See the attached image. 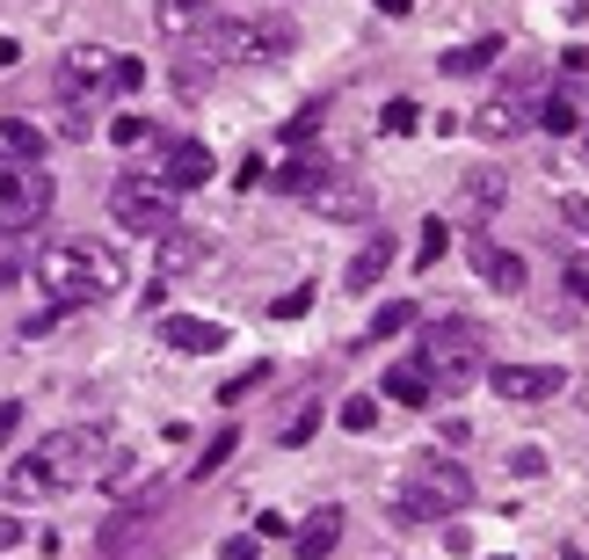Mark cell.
Instances as JSON below:
<instances>
[{
    "mask_svg": "<svg viewBox=\"0 0 589 560\" xmlns=\"http://www.w3.org/2000/svg\"><path fill=\"white\" fill-rule=\"evenodd\" d=\"M553 233H561L567 247H589V204L582 196H561V204H553Z\"/></svg>",
    "mask_w": 589,
    "mask_h": 560,
    "instance_id": "cell-28",
    "label": "cell"
},
{
    "mask_svg": "<svg viewBox=\"0 0 589 560\" xmlns=\"http://www.w3.org/2000/svg\"><path fill=\"white\" fill-rule=\"evenodd\" d=\"M8 546H23V517L15 510H0V553H8Z\"/></svg>",
    "mask_w": 589,
    "mask_h": 560,
    "instance_id": "cell-41",
    "label": "cell"
},
{
    "mask_svg": "<svg viewBox=\"0 0 589 560\" xmlns=\"http://www.w3.org/2000/svg\"><path fill=\"white\" fill-rule=\"evenodd\" d=\"M415 124H422V110H415V102H386V110H379V131H386V139H408Z\"/></svg>",
    "mask_w": 589,
    "mask_h": 560,
    "instance_id": "cell-32",
    "label": "cell"
},
{
    "mask_svg": "<svg viewBox=\"0 0 589 560\" xmlns=\"http://www.w3.org/2000/svg\"><path fill=\"white\" fill-rule=\"evenodd\" d=\"M161 335H168V349H182V357H212V349H226V328L204 320V314H168Z\"/></svg>",
    "mask_w": 589,
    "mask_h": 560,
    "instance_id": "cell-15",
    "label": "cell"
},
{
    "mask_svg": "<svg viewBox=\"0 0 589 560\" xmlns=\"http://www.w3.org/2000/svg\"><path fill=\"white\" fill-rule=\"evenodd\" d=\"M212 15H219V0H153V23L168 29V37H196Z\"/></svg>",
    "mask_w": 589,
    "mask_h": 560,
    "instance_id": "cell-20",
    "label": "cell"
},
{
    "mask_svg": "<svg viewBox=\"0 0 589 560\" xmlns=\"http://www.w3.org/2000/svg\"><path fill=\"white\" fill-rule=\"evenodd\" d=\"M473 263H481V277H488V292H502V298L524 292V263H516L510 247H495L488 233H473Z\"/></svg>",
    "mask_w": 589,
    "mask_h": 560,
    "instance_id": "cell-19",
    "label": "cell"
},
{
    "mask_svg": "<svg viewBox=\"0 0 589 560\" xmlns=\"http://www.w3.org/2000/svg\"><path fill=\"white\" fill-rule=\"evenodd\" d=\"M0 147L15 153V161H44V153H51V139H44V131H37L29 117H0Z\"/></svg>",
    "mask_w": 589,
    "mask_h": 560,
    "instance_id": "cell-24",
    "label": "cell"
},
{
    "mask_svg": "<svg viewBox=\"0 0 589 560\" xmlns=\"http://www.w3.org/2000/svg\"><path fill=\"white\" fill-rule=\"evenodd\" d=\"M415 320H422V306H415V298H393V306H379V314H371L364 342H393L400 328H415Z\"/></svg>",
    "mask_w": 589,
    "mask_h": 560,
    "instance_id": "cell-26",
    "label": "cell"
},
{
    "mask_svg": "<svg viewBox=\"0 0 589 560\" xmlns=\"http://www.w3.org/2000/svg\"><path fill=\"white\" fill-rule=\"evenodd\" d=\"M328 110H335V102H328V96H313V102H306V110H298V117L284 124V153L313 147V131H320V124H328Z\"/></svg>",
    "mask_w": 589,
    "mask_h": 560,
    "instance_id": "cell-27",
    "label": "cell"
},
{
    "mask_svg": "<svg viewBox=\"0 0 589 560\" xmlns=\"http://www.w3.org/2000/svg\"><path fill=\"white\" fill-rule=\"evenodd\" d=\"M102 80H110V51L102 44H66L59 51V96L66 102H88Z\"/></svg>",
    "mask_w": 589,
    "mask_h": 560,
    "instance_id": "cell-10",
    "label": "cell"
},
{
    "mask_svg": "<svg viewBox=\"0 0 589 560\" xmlns=\"http://www.w3.org/2000/svg\"><path fill=\"white\" fill-rule=\"evenodd\" d=\"M473 502V481L459 459H422L400 495H393V524H437V517H459Z\"/></svg>",
    "mask_w": 589,
    "mask_h": 560,
    "instance_id": "cell-3",
    "label": "cell"
},
{
    "mask_svg": "<svg viewBox=\"0 0 589 560\" xmlns=\"http://www.w3.org/2000/svg\"><path fill=\"white\" fill-rule=\"evenodd\" d=\"M102 88H117V96H139V88H146V59L117 51V59H110V80H102Z\"/></svg>",
    "mask_w": 589,
    "mask_h": 560,
    "instance_id": "cell-31",
    "label": "cell"
},
{
    "mask_svg": "<svg viewBox=\"0 0 589 560\" xmlns=\"http://www.w3.org/2000/svg\"><path fill=\"white\" fill-rule=\"evenodd\" d=\"M15 430H23V400H0V444L15 437Z\"/></svg>",
    "mask_w": 589,
    "mask_h": 560,
    "instance_id": "cell-40",
    "label": "cell"
},
{
    "mask_svg": "<svg viewBox=\"0 0 589 560\" xmlns=\"http://www.w3.org/2000/svg\"><path fill=\"white\" fill-rule=\"evenodd\" d=\"M371 422H379V400H371V393H349L343 400V430H371Z\"/></svg>",
    "mask_w": 589,
    "mask_h": 560,
    "instance_id": "cell-34",
    "label": "cell"
},
{
    "mask_svg": "<svg viewBox=\"0 0 589 560\" xmlns=\"http://www.w3.org/2000/svg\"><path fill=\"white\" fill-rule=\"evenodd\" d=\"M233 444H241V430H233V422H226V430H212V437H204V451L190 459V481H212V473L233 459Z\"/></svg>",
    "mask_w": 589,
    "mask_h": 560,
    "instance_id": "cell-25",
    "label": "cell"
},
{
    "mask_svg": "<svg viewBox=\"0 0 589 560\" xmlns=\"http://www.w3.org/2000/svg\"><path fill=\"white\" fill-rule=\"evenodd\" d=\"M567 298H582V306H589V269H567Z\"/></svg>",
    "mask_w": 589,
    "mask_h": 560,
    "instance_id": "cell-44",
    "label": "cell"
},
{
    "mask_svg": "<svg viewBox=\"0 0 589 560\" xmlns=\"http://www.w3.org/2000/svg\"><path fill=\"white\" fill-rule=\"evenodd\" d=\"M561 66H567V74H589V44H575V51L561 59Z\"/></svg>",
    "mask_w": 589,
    "mask_h": 560,
    "instance_id": "cell-45",
    "label": "cell"
},
{
    "mask_svg": "<svg viewBox=\"0 0 589 560\" xmlns=\"http://www.w3.org/2000/svg\"><path fill=\"white\" fill-rule=\"evenodd\" d=\"M510 473H516V481H539V473H546V451H532V444H524V451H510Z\"/></svg>",
    "mask_w": 589,
    "mask_h": 560,
    "instance_id": "cell-37",
    "label": "cell"
},
{
    "mask_svg": "<svg viewBox=\"0 0 589 560\" xmlns=\"http://www.w3.org/2000/svg\"><path fill=\"white\" fill-rule=\"evenodd\" d=\"M495 59H502V37H473V44H451V51H444L437 74H451V80H459V74H488Z\"/></svg>",
    "mask_w": 589,
    "mask_h": 560,
    "instance_id": "cell-22",
    "label": "cell"
},
{
    "mask_svg": "<svg viewBox=\"0 0 589 560\" xmlns=\"http://www.w3.org/2000/svg\"><path fill=\"white\" fill-rule=\"evenodd\" d=\"M263 386H270V365H247L241 379H226V386H219V408H241V400H255Z\"/></svg>",
    "mask_w": 589,
    "mask_h": 560,
    "instance_id": "cell-30",
    "label": "cell"
},
{
    "mask_svg": "<svg viewBox=\"0 0 589 560\" xmlns=\"http://www.w3.org/2000/svg\"><path fill=\"white\" fill-rule=\"evenodd\" d=\"M320 415H328V408H320V400H306V408H298V415H292V422H284V430H277V437H284V444H313V430H320Z\"/></svg>",
    "mask_w": 589,
    "mask_h": 560,
    "instance_id": "cell-33",
    "label": "cell"
},
{
    "mask_svg": "<svg viewBox=\"0 0 589 560\" xmlns=\"http://www.w3.org/2000/svg\"><path fill=\"white\" fill-rule=\"evenodd\" d=\"M212 168H219V161H212V147L175 139L168 161H161V182H168V190H204V182H212Z\"/></svg>",
    "mask_w": 589,
    "mask_h": 560,
    "instance_id": "cell-14",
    "label": "cell"
},
{
    "mask_svg": "<svg viewBox=\"0 0 589 560\" xmlns=\"http://www.w3.org/2000/svg\"><path fill=\"white\" fill-rule=\"evenodd\" d=\"M422 365H430L437 386H466L473 371L488 365V328L473 314H451L437 328H422Z\"/></svg>",
    "mask_w": 589,
    "mask_h": 560,
    "instance_id": "cell-4",
    "label": "cell"
},
{
    "mask_svg": "<svg viewBox=\"0 0 589 560\" xmlns=\"http://www.w3.org/2000/svg\"><path fill=\"white\" fill-rule=\"evenodd\" d=\"M488 386L502 393V400H524V408H539V400H553V393L575 386V371H561V365H495V371H488Z\"/></svg>",
    "mask_w": 589,
    "mask_h": 560,
    "instance_id": "cell-7",
    "label": "cell"
},
{
    "mask_svg": "<svg viewBox=\"0 0 589 560\" xmlns=\"http://www.w3.org/2000/svg\"><path fill=\"white\" fill-rule=\"evenodd\" d=\"M161 502H168V495H131V502H124V510L110 517V524H102V560H124V553H131V546H139V538L153 532Z\"/></svg>",
    "mask_w": 589,
    "mask_h": 560,
    "instance_id": "cell-9",
    "label": "cell"
},
{
    "mask_svg": "<svg viewBox=\"0 0 589 560\" xmlns=\"http://www.w3.org/2000/svg\"><path fill=\"white\" fill-rule=\"evenodd\" d=\"M313 212H320V219H335V226H357V219H371V190L357 182V175H335V182L313 196Z\"/></svg>",
    "mask_w": 589,
    "mask_h": 560,
    "instance_id": "cell-16",
    "label": "cell"
},
{
    "mask_svg": "<svg viewBox=\"0 0 589 560\" xmlns=\"http://www.w3.org/2000/svg\"><path fill=\"white\" fill-rule=\"evenodd\" d=\"M386 269H393V233H371V241H364V255H357V263L343 269V292H371V284L386 277Z\"/></svg>",
    "mask_w": 589,
    "mask_h": 560,
    "instance_id": "cell-21",
    "label": "cell"
},
{
    "mask_svg": "<svg viewBox=\"0 0 589 560\" xmlns=\"http://www.w3.org/2000/svg\"><path fill=\"white\" fill-rule=\"evenodd\" d=\"M270 314H277V320H306V314H313V284H298V292H284V298L270 306Z\"/></svg>",
    "mask_w": 589,
    "mask_h": 560,
    "instance_id": "cell-35",
    "label": "cell"
},
{
    "mask_svg": "<svg viewBox=\"0 0 589 560\" xmlns=\"http://www.w3.org/2000/svg\"><path fill=\"white\" fill-rule=\"evenodd\" d=\"M437 444H451V451H459V444H473V422H466V415H451V422L437 430Z\"/></svg>",
    "mask_w": 589,
    "mask_h": 560,
    "instance_id": "cell-38",
    "label": "cell"
},
{
    "mask_svg": "<svg viewBox=\"0 0 589 560\" xmlns=\"http://www.w3.org/2000/svg\"><path fill=\"white\" fill-rule=\"evenodd\" d=\"M15 277H23V263H15V255H0V284H15Z\"/></svg>",
    "mask_w": 589,
    "mask_h": 560,
    "instance_id": "cell-47",
    "label": "cell"
},
{
    "mask_svg": "<svg viewBox=\"0 0 589 560\" xmlns=\"http://www.w3.org/2000/svg\"><path fill=\"white\" fill-rule=\"evenodd\" d=\"M219 560H255V538H226V546H219Z\"/></svg>",
    "mask_w": 589,
    "mask_h": 560,
    "instance_id": "cell-43",
    "label": "cell"
},
{
    "mask_svg": "<svg viewBox=\"0 0 589 560\" xmlns=\"http://www.w3.org/2000/svg\"><path fill=\"white\" fill-rule=\"evenodd\" d=\"M204 263H212V233H190V226L161 233V277H196Z\"/></svg>",
    "mask_w": 589,
    "mask_h": 560,
    "instance_id": "cell-18",
    "label": "cell"
},
{
    "mask_svg": "<svg viewBox=\"0 0 589 560\" xmlns=\"http://www.w3.org/2000/svg\"><path fill=\"white\" fill-rule=\"evenodd\" d=\"M335 546H343V502H320V510L292 532V553L298 560H328Z\"/></svg>",
    "mask_w": 589,
    "mask_h": 560,
    "instance_id": "cell-13",
    "label": "cell"
},
{
    "mask_svg": "<svg viewBox=\"0 0 589 560\" xmlns=\"http://www.w3.org/2000/svg\"><path fill=\"white\" fill-rule=\"evenodd\" d=\"M561 560H582V553H575V546H567V553H561Z\"/></svg>",
    "mask_w": 589,
    "mask_h": 560,
    "instance_id": "cell-49",
    "label": "cell"
},
{
    "mask_svg": "<svg viewBox=\"0 0 589 560\" xmlns=\"http://www.w3.org/2000/svg\"><path fill=\"white\" fill-rule=\"evenodd\" d=\"M371 8H379V15H408L415 0H371Z\"/></svg>",
    "mask_w": 589,
    "mask_h": 560,
    "instance_id": "cell-46",
    "label": "cell"
},
{
    "mask_svg": "<svg viewBox=\"0 0 589 560\" xmlns=\"http://www.w3.org/2000/svg\"><path fill=\"white\" fill-rule=\"evenodd\" d=\"M59 320H66V314H59V306H44V314H29V320H23V335H51Z\"/></svg>",
    "mask_w": 589,
    "mask_h": 560,
    "instance_id": "cell-39",
    "label": "cell"
},
{
    "mask_svg": "<svg viewBox=\"0 0 589 560\" xmlns=\"http://www.w3.org/2000/svg\"><path fill=\"white\" fill-rule=\"evenodd\" d=\"M495 560H510V553H495Z\"/></svg>",
    "mask_w": 589,
    "mask_h": 560,
    "instance_id": "cell-50",
    "label": "cell"
},
{
    "mask_svg": "<svg viewBox=\"0 0 589 560\" xmlns=\"http://www.w3.org/2000/svg\"><path fill=\"white\" fill-rule=\"evenodd\" d=\"M51 196H59V182H51L44 161H15V153H0V233H29V226H44Z\"/></svg>",
    "mask_w": 589,
    "mask_h": 560,
    "instance_id": "cell-5",
    "label": "cell"
},
{
    "mask_svg": "<svg viewBox=\"0 0 589 560\" xmlns=\"http://www.w3.org/2000/svg\"><path fill=\"white\" fill-rule=\"evenodd\" d=\"M444 255H451V226H444V219H422V233H415V263H422V269H437Z\"/></svg>",
    "mask_w": 589,
    "mask_h": 560,
    "instance_id": "cell-29",
    "label": "cell"
},
{
    "mask_svg": "<svg viewBox=\"0 0 589 560\" xmlns=\"http://www.w3.org/2000/svg\"><path fill=\"white\" fill-rule=\"evenodd\" d=\"M575 400H582V408H589V371H582V379H575Z\"/></svg>",
    "mask_w": 589,
    "mask_h": 560,
    "instance_id": "cell-48",
    "label": "cell"
},
{
    "mask_svg": "<svg viewBox=\"0 0 589 560\" xmlns=\"http://www.w3.org/2000/svg\"><path fill=\"white\" fill-rule=\"evenodd\" d=\"M379 393H386L393 408H430V400H437V379H430V365H422V357H400V365L379 379Z\"/></svg>",
    "mask_w": 589,
    "mask_h": 560,
    "instance_id": "cell-12",
    "label": "cell"
},
{
    "mask_svg": "<svg viewBox=\"0 0 589 560\" xmlns=\"http://www.w3.org/2000/svg\"><path fill=\"white\" fill-rule=\"evenodd\" d=\"M37 284H44V306L80 314V306H102L124 284V263H117V247H102V241H59V247H44Z\"/></svg>",
    "mask_w": 589,
    "mask_h": 560,
    "instance_id": "cell-2",
    "label": "cell"
},
{
    "mask_svg": "<svg viewBox=\"0 0 589 560\" xmlns=\"http://www.w3.org/2000/svg\"><path fill=\"white\" fill-rule=\"evenodd\" d=\"M335 182V161L320 147H298V153H284V168H277V196H320Z\"/></svg>",
    "mask_w": 589,
    "mask_h": 560,
    "instance_id": "cell-11",
    "label": "cell"
},
{
    "mask_svg": "<svg viewBox=\"0 0 589 560\" xmlns=\"http://www.w3.org/2000/svg\"><path fill=\"white\" fill-rule=\"evenodd\" d=\"M502 204H510V175L495 168V161H481V168L459 175V219L466 226H488Z\"/></svg>",
    "mask_w": 589,
    "mask_h": 560,
    "instance_id": "cell-8",
    "label": "cell"
},
{
    "mask_svg": "<svg viewBox=\"0 0 589 560\" xmlns=\"http://www.w3.org/2000/svg\"><path fill=\"white\" fill-rule=\"evenodd\" d=\"M110 466H117V444L110 430H51L29 459L8 466V502H51V495H66L80 481H110Z\"/></svg>",
    "mask_w": 589,
    "mask_h": 560,
    "instance_id": "cell-1",
    "label": "cell"
},
{
    "mask_svg": "<svg viewBox=\"0 0 589 560\" xmlns=\"http://www.w3.org/2000/svg\"><path fill=\"white\" fill-rule=\"evenodd\" d=\"M110 219L124 226V233H175V190L161 182V175H124V182H110Z\"/></svg>",
    "mask_w": 589,
    "mask_h": 560,
    "instance_id": "cell-6",
    "label": "cell"
},
{
    "mask_svg": "<svg viewBox=\"0 0 589 560\" xmlns=\"http://www.w3.org/2000/svg\"><path fill=\"white\" fill-rule=\"evenodd\" d=\"M532 117H539V102H516L510 88H502V96H488V102H481L473 131H481V139H516V131H524Z\"/></svg>",
    "mask_w": 589,
    "mask_h": 560,
    "instance_id": "cell-17",
    "label": "cell"
},
{
    "mask_svg": "<svg viewBox=\"0 0 589 560\" xmlns=\"http://www.w3.org/2000/svg\"><path fill=\"white\" fill-rule=\"evenodd\" d=\"M255 538H284V510H263V517H255Z\"/></svg>",
    "mask_w": 589,
    "mask_h": 560,
    "instance_id": "cell-42",
    "label": "cell"
},
{
    "mask_svg": "<svg viewBox=\"0 0 589 560\" xmlns=\"http://www.w3.org/2000/svg\"><path fill=\"white\" fill-rule=\"evenodd\" d=\"M539 131H553V139H575L582 131V96H539Z\"/></svg>",
    "mask_w": 589,
    "mask_h": 560,
    "instance_id": "cell-23",
    "label": "cell"
},
{
    "mask_svg": "<svg viewBox=\"0 0 589 560\" xmlns=\"http://www.w3.org/2000/svg\"><path fill=\"white\" fill-rule=\"evenodd\" d=\"M110 139H117V147H146L153 131H146V117H117V124H110Z\"/></svg>",
    "mask_w": 589,
    "mask_h": 560,
    "instance_id": "cell-36",
    "label": "cell"
}]
</instances>
